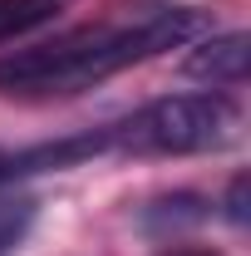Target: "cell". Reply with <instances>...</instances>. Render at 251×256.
Returning a JSON list of instances; mask_svg holds the SVG:
<instances>
[{
  "label": "cell",
  "mask_w": 251,
  "mask_h": 256,
  "mask_svg": "<svg viewBox=\"0 0 251 256\" xmlns=\"http://www.w3.org/2000/svg\"><path fill=\"white\" fill-rule=\"evenodd\" d=\"M54 10H60V0H0V40H15V34L54 20Z\"/></svg>",
  "instance_id": "obj_4"
},
{
  "label": "cell",
  "mask_w": 251,
  "mask_h": 256,
  "mask_svg": "<svg viewBox=\"0 0 251 256\" xmlns=\"http://www.w3.org/2000/svg\"><path fill=\"white\" fill-rule=\"evenodd\" d=\"M236 108L222 94H172L143 104L124 124L98 128L104 153H133V158H188L212 153L236 133Z\"/></svg>",
  "instance_id": "obj_2"
},
{
  "label": "cell",
  "mask_w": 251,
  "mask_h": 256,
  "mask_svg": "<svg viewBox=\"0 0 251 256\" xmlns=\"http://www.w3.org/2000/svg\"><path fill=\"white\" fill-rule=\"evenodd\" d=\"M246 44L251 40L242 30L212 34V40H202L188 60H182V74H188V79H207V84H217V89H232V84L246 79V64H251Z\"/></svg>",
  "instance_id": "obj_3"
},
{
  "label": "cell",
  "mask_w": 251,
  "mask_h": 256,
  "mask_svg": "<svg viewBox=\"0 0 251 256\" xmlns=\"http://www.w3.org/2000/svg\"><path fill=\"white\" fill-rule=\"evenodd\" d=\"M30 217H34L30 202H0V252L20 242V232L30 226Z\"/></svg>",
  "instance_id": "obj_5"
},
{
  "label": "cell",
  "mask_w": 251,
  "mask_h": 256,
  "mask_svg": "<svg viewBox=\"0 0 251 256\" xmlns=\"http://www.w3.org/2000/svg\"><path fill=\"white\" fill-rule=\"evenodd\" d=\"M178 256H212V252H178Z\"/></svg>",
  "instance_id": "obj_7"
},
{
  "label": "cell",
  "mask_w": 251,
  "mask_h": 256,
  "mask_svg": "<svg viewBox=\"0 0 251 256\" xmlns=\"http://www.w3.org/2000/svg\"><path fill=\"white\" fill-rule=\"evenodd\" d=\"M226 217L242 226L246 222V178H232V192H226Z\"/></svg>",
  "instance_id": "obj_6"
},
{
  "label": "cell",
  "mask_w": 251,
  "mask_h": 256,
  "mask_svg": "<svg viewBox=\"0 0 251 256\" xmlns=\"http://www.w3.org/2000/svg\"><path fill=\"white\" fill-rule=\"evenodd\" d=\"M197 10H158L138 25H84V30L60 34L54 44L15 50L0 60V94L10 98H64L84 94L104 79L124 74L133 64L153 60L162 50H178L202 34Z\"/></svg>",
  "instance_id": "obj_1"
}]
</instances>
